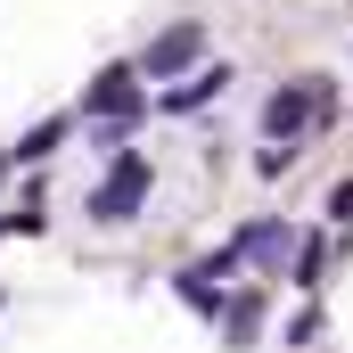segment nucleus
I'll list each match as a JSON object with an SVG mask.
<instances>
[{
	"label": "nucleus",
	"instance_id": "obj_2",
	"mask_svg": "<svg viewBox=\"0 0 353 353\" xmlns=\"http://www.w3.org/2000/svg\"><path fill=\"white\" fill-rule=\"evenodd\" d=\"M321 115H329V83H321V74H296L288 90H271L263 132H271V140H296V132H304V123H321Z\"/></svg>",
	"mask_w": 353,
	"mask_h": 353
},
{
	"label": "nucleus",
	"instance_id": "obj_9",
	"mask_svg": "<svg viewBox=\"0 0 353 353\" xmlns=\"http://www.w3.org/2000/svg\"><path fill=\"white\" fill-rule=\"evenodd\" d=\"M321 263H329V255H321V239H312V247L296 255V288H321Z\"/></svg>",
	"mask_w": 353,
	"mask_h": 353
},
{
	"label": "nucleus",
	"instance_id": "obj_10",
	"mask_svg": "<svg viewBox=\"0 0 353 353\" xmlns=\"http://www.w3.org/2000/svg\"><path fill=\"white\" fill-rule=\"evenodd\" d=\"M329 222H353V181H337V189H329Z\"/></svg>",
	"mask_w": 353,
	"mask_h": 353
},
{
	"label": "nucleus",
	"instance_id": "obj_6",
	"mask_svg": "<svg viewBox=\"0 0 353 353\" xmlns=\"http://www.w3.org/2000/svg\"><path fill=\"white\" fill-rule=\"evenodd\" d=\"M222 83H230V66H205V74H189L181 90H165V107H173V115H189V107H205Z\"/></svg>",
	"mask_w": 353,
	"mask_h": 353
},
{
	"label": "nucleus",
	"instance_id": "obj_3",
	"mask_svg": "<svg viewBox=\"0 0 353 353\" xmlns=\"http://www.w3.org/2000/svg\"><path fill=\"white\" fill-rule=\"evenodd\" d=\"M205 58V25L197 17H181V25H165L148 50H140V74H157V83H173V74H189Z\"/></svg>",
	"mask_w": 353,
	"mask_h": 353
},
{
	"label": "nucleus",
	"instance_id": "obj_7",
	"mask_svg": "<svg viewBox=\"0 0 353 353\" xmlns=\"http://www.w3.org/2000/svg\"><path fill=\"white\" fill-rule=\"evenodd\" d=\"M58 140H66V123H41V132H25V148H17V157H25V165H41V157H58Z\"/></svg>",
	"mask_w": 353,
	"mask_h": 353
},
{
	"label": "nucleus",
	"instance_id": "obj_1",
	"mask_svg": "<svg viewBox=\"0 0 353 353\" xmlns=\"http://www.w3.org/2000/svg\"><path fill=\"white\" fill-rule=\"evenodd\" d=\"M140 197H148V157H140V148H115L107 181L90 189V222H132Z\"/></svg>",
	"mask_w": 353,
	"mask_h": 353
},
{
	"label": "nucleus",
	"instance_id": "obj_8",
	"mask_svg": "<svg viewBox=\"0 0 353 353\" xmlns=\"http://www.w3.org/2000/svg\"><path fill=\"white\" fill-rule=\"evenodd\" d=\"M255 321H263V304H255V296H239V304H230V337H255Z\"/></svg>",
	"mask_w": 353,
	"mask_h": 353
},
{
	"label": "nucleus",
	"instance_id": "obj_11",
	"mask_svg": "<svg viewBox=\"0 0 353 353\" xmlns=\"http://www.w3.org/2000/svg\"><path fill=\"white\" fill-rule=\"evenodd\" d=\"M0 173H8V165H0Z\"/></svg>",
	"mask_w": 353,
	"mask_h": 353
},
{
	"label": "nucleus",
	"instance_id": "obj_4",
	"mask_svg": "<svg viewBox=\"0 0 353 353\" xmlns=\"http://www.w3.org/2000/svg\"><path fill=\"white\" fill-rule=\"evenodd\" d=\"M90 115H107V123L132 132V115H140V66H107V74L90 83Z\"/></svg>",
	"mask_w": 353,
	"mask_h": 353
},
{
	"label": "nucleus",
	"instance_id": "obj_5",
	"mask_svg": "<svg viewBox=\"0 0 353 353\" xmlns=\"http://www.w3.org/2000/svg\"><path fill=\"white\" fill-rule=\"evenodd\" d=\"M239 263H288V222H255V230H239Z\"/></svg>",
	"mask_w": 353,
	"mask_h": 353
}]
</instances>
